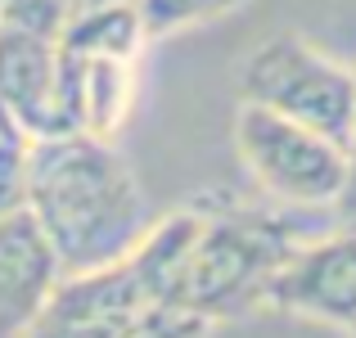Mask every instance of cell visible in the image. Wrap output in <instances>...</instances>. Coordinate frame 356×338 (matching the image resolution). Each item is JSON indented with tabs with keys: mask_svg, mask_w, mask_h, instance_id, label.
I'll list each match as a JSON object with an SVG mask.
<instances>
[{
	"mask_svg": "<svg viewBox=\"0 0 356 338\" xmlns=\"http://www.w3.org/2000/svg\"><path fill=\"white\" fill-rule=\"evenodd\" d=\"M63 5L77 14V9H95V5H118V0H63Z\"/></svg>",
	"mask_w": 356,
	"mask_h": 338,
	"instance_id": "5bb4252c",
	"label": "cell"
},
{
	"mask_svg": "<svg viewBox=\"0 0 356 338\" xmlns=\"http://www.w3.org/2000/svg\"><path fill=\"white\" fill-rule=\"evenodd\" d=\"M27 154L32 136L0 113V217L27 208Z\"/></svg>",
	"mask_w": 356,
	"mask_h": 338,
	"instance_id": "7c38bea8",
	"label": "cell"
},
{
	"mask_svg": "<svg viewBox=\"0 0 356 338\" xmlns=\"http://www.w3.org/2000/svg\"><path fill=\"white\" fill-rule=\"evenodd\" d=\"M270 307L312 316L325 325H356V221L302 239L270 284Z\"/></svg>",
	"mask_w": 356,
	"mask_h": 338,
	"instance_id": "8992f818",
	"label": "cell"
},
{
	"mask_svg": "<svg viewBox=\"0 0 356 338\" xmlns=\"http://www.w3.org/2000/svg\"><path fill=\"white\" fill-rule=\"evenodd\" d=\"M27 212L54 243L63 275L127 257L154 225L131 163L118 154L113 140L86 131L32 140Z\"/></svg>",
	"mask_w": 356,
	"mask_h": 338,
	"instance_id": "6da1fadb",
	"label": "cell"
},
{
	"mask_svg": "<svg viewBox=\"0 0 356 338\" xmlns=\"http://www.w3.org/2000/svg\"><path fill=\"white\" fill-rule=\"evenodd\" d=\"M343 208L356 217V167H352V185H348V194H343Z\"/></svg>",
	"mask_w": 356,
	"mask_h": 338,
	"instance_id": "9a60e30c",
	"label": "cell"
},
{
	"mask_svg": "<svg viewBox=\"0 0 356 338\" xmlns=\"http://www.w3.org/2000/svg\"><path fill=\"white\" fill-rule=\"evenodd\" d=\"M0 113L32 140L63 136L59 122V41L0 27Z\"/></svg>",
	"mask_w": 356,
	"mask_h": 338,
	"instance_id": "ba28073f",
	"label": "cell"
},
{
	"mask_svg": "<svg viewBox=\"0 0 356 338\" xmlns=\"http://www.w3.org/2000/svg\"><path fill=\"white\" fill-rule=\"evenodd\" d=\"M235 149L248 176L284 208H330L352 185V154L339 140L257 104H239Z\"/></svg>",
	"mask_w": 356,
	"mask_h": 338,
	"instance_id": "5b68a950",
	"label": "cell"
},
{
	"mask_svg": "<svg viewBox=\"0 0 356 338\" xmlns=\"http://www.w3.org/2000/svg\"><path fill=\"white\" fill-rule=\"evenodd\" d=\"M239 104L293 118L348 149L356 131V72L307 36L275 32L239 63Z\"/></svg>",
	"mask_w": 356,
	"mask_h": 338,
	"instance_id": "277c9868",
	"label": "cell"
},
{
	"mask_svg": "<svg viewBox=\"0 0 356 338\" xmlns=\"http://www.w3.org/2000/svg\"><path fill=\"white\" fill-rule=\"evenodd\" d=\"M145 45H149V32H145V18H140L136 0L77 9V14L68 18V27L59 32V50L81 54V59H127V63H136Z\"/></svg>",
	"mask_w": 356,
	"mask_h": 338,
	"instance_id": "30bf717a",
	"label": "cell"
},
{
	"mask_svg": "<svg viewBox=\"0 0 356 338\" xmlns=\"http://www.w3.org/2000/svg\"><path fill=\"white\" fill-rule=\"evenodd\" d=\"M208 330H212V325H203L199 316L158 303V307H149L136 325H127L118 338H208Z\"/></svg>",
	"mask_w": 356,
	"mask_h": 338,
	"instance_id": "4fadbf2b",
	"label": "cell"
},
{
	"mask_svg": "<svg viewBox=\"0 0 356 338\" xmlns=\"http://www.w3.org/2000/svg\"><path fill=\"white\" fill-rule=\"evenodd\" d=\"M194 230L199 208H181L149 225L127 257L95 271H68L23 338H118L149 307L163 303L167 280Z\"/></svg>",
	"mask_w": 356,
	"mask_h": 338,
	"instance_id": "3957f363",
	"label": "cell"
},
{
	"mask_svg": "<svg viewBox=\"0 0 356 338\" xmlns=\"http://www.w3.org/2000/svg\"><path fill=\"white\" fill-rule=\"evenodd\" d=\"M352 338H356V325H352Z\"/></svg>",
	"mask_w": 356,
	"mask_h": 338,
	"instance_id": "e0dca14e",
	"label": "cell"
},
{
	"mask_svg": "<svg viewBox=\"0 0 356 338\" xmlns=\"http://www.w3.org/2000/svg\"><path fill=\"white\" fill-rule=\"evenodd\" d=\"M302 243L293 221L248 208H199V230L190 234L163 303L199 316L203 325L239 321L270 307V284L289 252Z\"/></svg>",
	"mask_w": 356,
	"mask_h": 338,
	"instance_id": "7a4b0ae2",
	"label": "cell"
},
{
	"mask_svg": "<svg viewBox=\"0 0 356 338\" xmlns=\"http://www.w3.org/2000/svg\"><path fill=\"white\" fill-rule=\"evenodd\" d=\"M348 154H352V167H356V131H352V145H348Z\"/></svg>",
	"mask_w": 356,
	"mask_h": 338,
	"instance_id": "2e32d148",
	"label": "cell"
},
{
	"mask_svg": "<svg viewBox=\"0 0 356 338\" xmlns=\"http://www.w3.org/2000/svg\"><path fill=\"white\" fill-rule=\"evenodd\" d=\"M0 27H5V18H0Z\"/></svg>",
	"mask_w": 356,
	"mask_h": 338,
	"instance_id": "ac0fdd59",
	"label": "cell"
},
{
	"mask_svg": "<svg viewBox=\"0 0 356 338\" xmlns=\"http://www.w3.org/2000/svg\"><path fill=\"white\" fill-rule=\"evenodd\" d=\"M136 63L127 59H81L59 50V122L63 131L113 140L131 118Z\"/></svg>",
	"mask_w": 356,
	"mask_h": 338,
	"instance_id": "9c48e42d",
	"label": "cell"
},
{
	"mask_svg": "<svg viewBox=\"0 0 356 338\" xmlns=\"http://www.w3.org/2000/svg\"><path fill=\"white\" fill-rule=\"evenodd\" d=\"M63 280L59 252L27 208L0 217V338H23Z\"/></svg>",
	"mask_w": 356,
	"mask_h": 338,
	"instance_id": "52a82bcc",
	"label": "cell"
},
{
	"mask_svg": "<svg viewBox=\"0 0 356 338\" xmlns=\"http://www.w3.org/2000/svg\"><path fill=\"white\" fill-rule=\"evenodd\" d=\"M243 5H248V0H136L149 41H154V36L190 32V27H203V23H217V18L235 14Z\"/></svg>",
	"mask_w": 356,
	"mask_h": 338,
	"instance_id": "8fae6325",
	"label": "cell"
}]
</instances>
